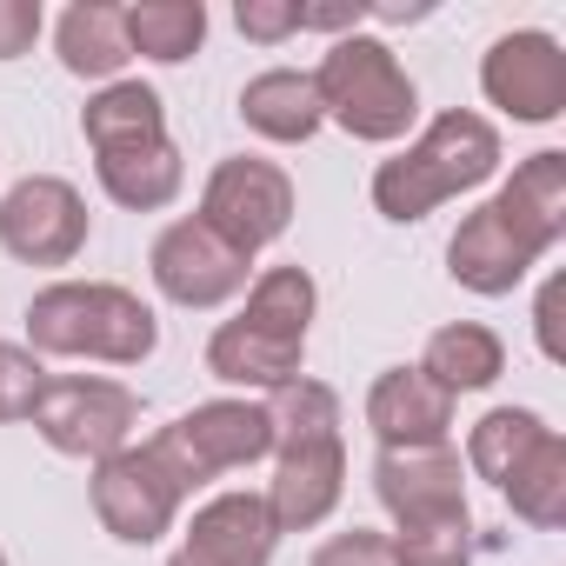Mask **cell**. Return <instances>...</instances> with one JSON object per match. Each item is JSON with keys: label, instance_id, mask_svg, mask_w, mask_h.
Masks as SVG:
<instances>
[{"label": "cell", "instance_id": "obj_1", "mask_svg": "<svg viewBox=\"0 0 566 566\" xmlns=\"http://www.w3.org/2000/svg\"><path fill=\"white\" fill-rule=\"evenodd\" d=\"M493 174H500V127L486 114H473V107H447L394 160L374 167V207H380V220L413 227L433 207L486 187Z\"/></svg>", "mask_w": 566, "mask_h": 566}, {"label": "cell", "instance_id": "obj_2", "mask_svg": "<svg viewBox=\"0 0 566 566\" xmlns=\"http://www.w3.org/2000/svg\"><path fill=\"white\" fill-rule=\"evenodd\" d=\"M28 347L41 360L140 367L160 347V314L114 280H54L28 301Z\"/></svg>", "mask_w": 566, "mask_h": 566}, {"label": "cell", "instance_id": "obj_3", "mask_svg": "<svg viewBox=\"0 0 566 566\" xmlns=\"http://www.w3.org/2000/svg\"><path fill=\"white\" fill-rule=\"evenodd\" d=\"M314 94H321V114L347 140H367V147H394L420 120V87L380 34L327 41V54L314 67Z\"/></svg>", "mask_w": 566, "mask_h": 566}, {"label": "cell", "instance_id": "obj_4", "mask_svg": "<svg viewBox=\"0 0 566 566\" xmlns=\"http://www.w3.org/2000/svg\"><path fill=\"white\" fill-rule=\"evenodd\" d=\"M154 453L180 473L187 500L200 486H213L220 473H240V467H260L273 460V420L260 400L247 394H227V400H200L193 413H180L174 427L154 433Z\"/></svg>", "mask_w": 566, "mask_h": 566}, {"label": "cell", "instance_id": "obj_5", "mask_svg": "<svg viewBox=\"0 0 566 566\" xmlns=\"http://www.w3.org/2000/svg\"><path fill=\"white\" fill-rule=\"evenodd\" d=\"M294 213H301L294 174L280 167V160H266V154H227V160H213V174L200 187V220L227 247H240L247 260L287 233Z\"/></svg>", "mask_w": 566, "mask_h": 566}, {"label": "cell", "instance_id": "obj_6", "mask_svg": "<svg viewBox=\"0 0 566 566\" xmlns=\"http://www.w3.org/2000/svg\"><path fill=\"white\" fill-rule=\"evenodd\" d=\"M34 433L67 453V460H107L120 447H134L140 433V394L107 380V374H54L41 407H34Z\"/></svg>", "mask_w": 566, "mask_h": 566}, {"label": "cell", "instance_id": "obj_7", "mask_svg": "<svg viewBox=\"0 0 566 566\" xmlns=\"http://www.w3.org/2000/svg\"><path fill=\"white\" fill-rule=\"evenodd\" d=\"M147 280H154V294L167 307H187V314H213L227 301L247 294V280H253V260L240 247H227L200 213H180L160 227V240L147 247Z\"/></svg>", "mask_w": 566, "mask_h": 566}, {"label": "cell", "instance_id": "obj_8", "mask_svg": "<svg viewBox=\"0 0 566 566\" xmlns=\"http://www.w3.org/2000/svg\"><path fill=\"white\" fill-rule=\"evenodd\" d=\"M87 500H94V520H101L120 546H154L160 533H174V520H180V506H187V486H180V473L154 453V440H134V447L94 460Z\"/></svg>", "mask_w": 566, "mask_h": 566}, {"label": "cell", "instance_id": "obj_9", "mask_svg": "<svg viewBox=\"0 0 566 566\" xmlns=\"http://www.w3.org/2000/svg\"><path fill=\"white\" fill-rule=\"evenodd\" d=\"M87 233H94V213L81 187L61 174H28L0 193V253L21 266H67L81 260Z\"/></svg>", "mask_w": 566, "mask_h": 566}, {"label": "cell", "instance_id": "obj_10", "mask_svg": "<svg viewBox=\"0 0 566 566\" xmlns=\"http://www.w3.org/2000/svg\"><path fill=\"white\" fill-rule=\"evenodd\" d=\"M480 94L520 127H553L566 114V48L546 28H513L480 54Z\"/></svg>", "mask_w": 566, "mask_h": 566}, {"label": "cell", "instance_id": "obj_11", "mask_svg": "<svg viewBox=\"0 0 566 566\" xmlns=\"http://www.w3.org/2000/svg\"><path fill=\"white\" fill-rule=\"evenodd\" d=\"M266 513L280 533H314L340 513L347 500V440L321 433V440H294L273 447V480H266Z\"/></svg>", "mask_w": 566, "mask_h": 566}, {"label": "cell", "instance_id": "obj_12", "mask_svg": "<svg viewBox=\"0 0 566 566\" xmlns=\"http://www.w3.org/2000/svg\"><path fill=\"white\" fill-rule=\"evenodd\" d=\"M374 493L394 513V526L440 520V513H467V460H460L453 440H440V447H380Z\"/></svg>", "mask_w": 566, "mask_h": 566}, {"label": "cell", "instance_id": "obj_13", "mask_svg": "<svg viewBox=\"0 0 566 566\" xmlns=\"http://www.w3.org/2000/svg\"><path fill=\"white\" fill-rule=\"evenodd\" d=\"M453 413L460 400L433 387L420 367H380L367 387V427L380 447H440L453 440Z\"/></svg>", "mask_w": 566, "mask_h": 566}, {"label": "cell", "instance_id": "obj_14", "mask_svg": "<svg viewBox=\"0 0 566 566\" xmlns=\"http://www.w3.org/2000/svg\"><path fill=\"white\" fill-rule=\"evenodd\" d=\"M533 266H539V253L493 213V200L473 207V213H460V227H453V240H447V273H453V287H467V294H480V301H500V294L520 287Z\"/></svg>", "mask_w": 566, "mask_h": 566}, {"label": "cell", "instance_id": "obj_15", "mask_svg": "<svg viewBox=\"0 0 566 566\" xmlns=\"http://www.w3.org/2000/svg\"><path fill=\"white\" fill-rule=\"evenodd\" d=\"M273 546H280V526H273L266 500L247 493V486H227V493L200 500L193 520H187V539H180V553H193L207 566H266Z\"/></svg>", "mask_w": 566, "mask_h": 566}, {"label": "cell", "instance_id": "obj_16", "mask_svg": "<svg viewBox=\"0 0 566 566\" xmlns=\"http://www.w3.org/2000/svg\"><path fill=\"white\" fill-rule=\"evenodd\" d=\"M493 213L546 260L559 240H566V154L559 147H539L513 167V180L493 193Z\"/></svg>", "mask_w": 566, "mask_h": 566}, {"label": "cell", "instance_id": "obj_17", "mask_svg": "<svg viewBox=\"0 0 566 566\" xmlns=\"http://www.w3.org/2000/svg\"><path fill=\"white\" fill-rule=\"evenodd\" d=\"M207 374L220 387H240L247 400H266L287 380L307 374V347L294 340H273V334H253L247 321H220L213 340H207Z\"/></svg>", "mask_w": 566, "mask_h": 566}, {"label": "cell", "instance_id": "obj_18", "mask_svg": "<svg viewBox=\"0 0 566 566\" xmlns=\"http://www.w3.org/2000/svg\"><path fill=\"white\" fill-rule=\"evenodd\" d=\"M240 120H247V134L273 140V147H307L327 127L321 94H314V74H301V67H266V74H253L240 87Z\"/></svg>", "mask_w": 566, "mask_h": 566}, {"label": "cell", "instance_id": "obj_19", "mask_svg": "<svg viewBox=\"0 0 566 566\" xmlns=\"http://www.w3.org/2000/svg\"><path fill=\"white\" fill-rule=\"evenodd\" d=\"M54 54L74 81H127V14L114 8V0H74V8L54 21Z\"/></svg>", "mask_w": 566, "mask_h": 566}, {"label": "cell", "instance_id": "obj_20", "mask_svg": "<svg viewBox=\"0 0 566 566\" xmlns=\"http://www.w3.org/2000/svg\"><path fill=\"white\" fill-rule=\"evenodd\" d=\"M94 180H101V193H107L114 207H127V213H160V207L180 200L187 160H180V147H174V134H167V140H147V147L94 154Z\"/></svg>", "mask_w": 566, "mask_h": 566}, {"label": "cell", "instance_id": "obj_21", "mask_svg": "<svg viewBox=\"0 0 566 566\" xmlns=\"http://www.w3.org/2000/svg\"><path fill=\"white\" fill-rule=\"evenodd\" d=\"M413 367L433 387H447L453 400L460 394H486L506 374V340L493 327H480V321H453V327H433V340H427V354Z\"/></svg>", "mask_w": 566, "mask_h": 566}, {"label": "cell", "instance_id": "obj_22", "mask_svg": "<svg viewBox=\"0 0 566 566\" xmlns=\"http://www.w3.org/2000/svg\"><path fill=\"white\" fill-rule=\"evenodd\" d=\"M81 134L94 154H120V147H147L167 140V101L147 81H107L87 107H81Z\"/></svg>", "mask_w": 566, "mask_h": 566}, {"label": "cell", "instance_id": "obj_23", "mask_svg": "<svg viewBox=\"0 0 566 566\" xmlns=\"http://www.w3.org/2000/svg\"><path fill=\"white\" fill-rule=\"evenodd\" d=\"M314 314H321V287L307 266H266L247 280V307L233 321H247L253 334H273V340H294L307 347L314 334Z\"/></svg>", "mask_w": 566, "mask_h": 566}, {"label": "cell", "instance_id": "obj_24", "mask_svg": "<svg viewBox=\"0 0 566 566\" xmlns=\"http://www.w3.org/2000/svg\"><path fill=\"white\" fill-rule=\"evenodd\" d=\"M120 14H127L134 61H154V67H180L207 41V8L200 0H134V8H120Z\"/></svg>", "mask_w": 566, "mask_h": 566}, {"label": "cell", "instance_id": "obj_25", "mask_svg": "<svg viewBox=\"0 0 566 566\" xmlns=\"http://www.w3.org/2000/svg\"><path fill=\"white\" fill-rule=\"evenodd\" d=\"M500 493H506L513 520H526L533 533H559L566 526V440H559V427L500 480Z\"/></svg>", "mask_w": 566, "mask_h": 566}, {"label": "cell", "instance_id": "obj_26", "mask_svg": "<svg viewBox=\"0 0 566 566\" xmlns=\"http://www.w3.org/2000/svg\"><path fill=\"white\" fill-rule=\"evenodd\" d=\"M546 433H553V427H546L533 407H493V413H480V420L467 427V453H460V460H467V473H480L486 486H500Z\"/></svg>", "mask_w": 566, "mask_h": 566}, {"label": "cell", "instance_id": "obj_27", "mask_svg": "<svg viewBox=\"0 0 566 566\" xmlns=\"http://www.w3.org/2000/svg\"><path fill=\"white\" fill-rule=\"evenodd\" d=\"M266 420H273V447H294V440H321V433H340V394L314 374L287 380L280 394L260 400Z\"/></svg>", "mask_w": 566, "mask_h": 566}, {"label": "cell", "instance_id": "obj_28", "mask_svg": "<svg viewBox=\"0 0 566 566\" xmlns=\"http://www.w3.org/2000/svg\"><path fill=\"white\" fill-rule=\"evenodd\" d=\"M473 513H440V520H407L394 526V566H473L480 539H473Z\"/></svg>", "mask_w": 566, "mask_h": 566}, {"label": "cell", "instance_id": "obj_29", "mask_svg": "<svg viewBox=\"0 0 566 566\" xmlns=\"http://www.w3.org/2000/svg\"><path fill=\"white\" fill-rule=\"evenodd\" d=\"M48 380H54V374H48V360H41L28 340H0V427L34 420Z\"/></svg>", "mask_w": 566, "mask_h": 566}, {"label": "cell", "instance_id": "obj_30", "mask_svg": "<svg viewBox=\"0 0 566 566\" xmlns=\"http://www.w3.org/2000/svg\"><path fill=\"white\" fill-rule=\"evenodd\" d=\"M233 28L253 41V48H280L301 34V0H240L233 8Z\"/></svg>", "mask_w": 566, "mask_h": 566}, {"label": "cell", "instance_id": "obj_31", "mask_svg": "<svg viewBox=\"0 0 566 566\" xmlns=\"http://www.w3.org/2000/svg\"><path fill=\"white\" fill-rule=\"evenodd\" d=\"M307 566H394V539L374 533V526H347V533L321 539Z\"/></svg>", "mask_w": 566, "mask_h": 566}, {"label": "cell", "instance_id": "obj_32", "mask_svg": "<svg viewBox=\"0 0 566 566\" xmlns=\"http://www.w3.org/2000/svg\"><path fill=\"white\" fill-rule=\"evenodd\" d=\"M374 21V0H301V34H360Z\"/></svg>", "mask_w": 566, "mask_h": 566}, {"label": "cell", "instance_id": "obj_33", "mask_svg": "<svg viewBox=\"0 0 566 566\" xmlns=\"http://www.w3.org/2000/svg\"><path fill=\"white\" fill-rule=\"evenodd\" d=\"M48 14H41V0H0V61H21L34 54Z\"/></svg>", "mask_w": 566, "mask_h": 566}, {"label": "cell", "instance_id": "obj_34", "mask_svg": "<svg viewBox=\"0 0 566 566\" xmlns=\"http://www.w3.org/2000/svg\"><path fill=\"white\" fill-rule=\"evenodd\" d=\"M559 301H566V280L553 273L546 287H539V307H533V334H539V354L559 367L566 360V340H559Z\"/></svg>", "mask_w": 566, "mask_h": 566}, {"label": "cell", "instance_id": "obj_35", "mask_svg": "<svg viewBox=\"0 0 566 566\" xmlns=\"http://www.w3.org/2000/svg\"><path fill=\"white\" fill-rule=\"evenodd\" d=\"M167 566H207V559H193V553H174V559H167Z\"/></svg>", "mask_w": 566, "mask_h": 566}, {"label": "cell", "instance_id": "obj_36", "mask_svg": "<svg viewBox=\"0 0 566 566\" xmlns=\"http://www.w3.org/2000/svg\"><path fill=\"white\" fill-rule=\"evenodd\" d=\"M0 566H8V553H0Z\"/></svg>", "mask_w": 566, "mask_h": 566}]
</instances>
